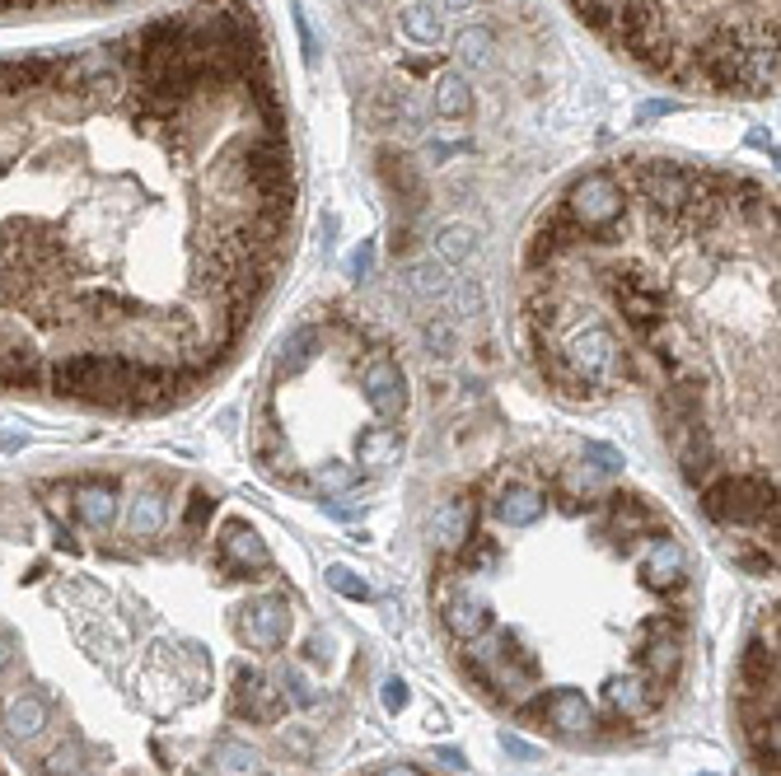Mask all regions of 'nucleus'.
<instances>
[{
    "instance_id": "f257e3e1",
    "label": "nucleus",
    "mask_w": 781,
    "mask_h": 776,
    "mask_svg": "<svg viewBox=\"0 0 781 776\" xmlns=\"http://www.w3.org/2000/svg\"><path fill=\"white\" fill-rule=\"evenodd\" d=\"M296 159L258 10L0 56V389L71 355L202 380L290 248Z\"/></svg>"
},
{
    "instance_id": "f03ea898",
    "label": "nucleus",
    "mask_w": 781,
    "mask_h": 776,
    "mask_svg": "<svg viewBox=\"0 0 781 776\" xmlns=\"http://www.w3.org/2000/svg\"><path fill=\"white\" fill-rule=\"evenodd\" d=\"M613 52L678 89H777V0H571Z\"/></svg>"
},
{
    "instance_id": "7ed1b4c3",
    "label": "nucleus",
    "mask_w": 781,
    "mask_h": 776,
    "mask_svg": "<svg viewBox=\"0 0 781 776\" xmlns=\"http://www.w3.org/2000/svg\"><path fill=\"white\" fill-rule=\"evenodd\" d=\"M468 673L486 692H524L538 679V660L505 631H482L478 641H468Z\"/></svg>"
},
{
    "instance_id": "20e7f679",
    "label": "nucleus",
    "mask_w": 781,
    "mask_h": 776,
    "mask_svg": "<svg viewBox=\"0 0 781 776\" xmlns=\"http://www.w3.org/2000/svg\"><path fill=\"white\" fill-rule=\"evenodd\" d=\"M440 623L454 641H478V636L492 627V599H486V585L473 581V571H463L459 581H449L440 589Z\"/></svg>"
},
{
    "instance_id": "39448f33",
    "label": "nucleus",
    "mask_w": 781,
    "mask_h": 776,
    "mask_svg": "<svg viewBox=\"0 0 781 776\" xmlns=\"http://www.w3.org/2000/svg\"><path fill=\"white\" fill-rule=\"evenodd\" d=\"M234 631H239L253 650H277V646H286V636H290V604L281 599V594L253 599L248 608H239Z\"/></svg>"
},
{
    "instance_id": "423d86ee",
    "label": "nucleus",
    "mask_w": 781,
    "mask_h": 776,
    "mask_svg": "<svg viewBox=\"0 0 781 776\" xmlns=\"http://www.w3.org/2000/svg\"><path fill=\"white\" fill-rule=\"evenodd\" d=\"M683 665V623L678 618H665V623H655L651 636H646V646H641V669H646V679L665 688L674 673Z\"/></svg>"
},
{
    "instance_id": "0eeeda50",
    "label": "nucleus",
    "mask_w": 781,
    "mask_h": 776,
    "mask_svg": "<svg viewBox=\"0 0 781 776\" xmlns=\"http://www.w3.org/2000/svg\"><path fill=\"white\" fill-rule=\"evenodd\" d=\"M538 711L557 734H566V740H585V734H595V725H599L595 706L585 702V692H576V688H557L553 698L538 702Z\"/></svg>"
},
{
    "instance_id": "6e6552de",
    "label": "nucleus",
    "mask_w": 781,
    "mask_h": 776,
    "mask_svg": "<svg viewBox=\"0 0 781 776\" xmlns=\"http://www.w3.org/2000/svg\"><path fill=\"white\" fill-rule=\"evenodd\" d=\"M361 389H365V403L375 407L379 416H398V412H403V403H407L403 370H398V361H388V355H375V361L365 365V374H361Z\"/></svg>"
},
{
    "instance_id": "1a4fd4ad",
    "label": "nucleus",
    "mask_w": 781,
    "mask_h": 776,
    "mask_svg": "<svg viewBox=\"0 0 781 776\" xmlns=\"http://www.w3.org/2000/svg\"><path fill=\"white\" fill-rule=\"evenodd\" d=\"M216 548H221V566L225 571H271V552L248 524H225Z\"/></svg>"
},
{
    "instance_id": "9d476101",
    "label": "nucleus",
    "mask_w": 781,
    "mask_h": 776,
    "mask_svg": "<svg viewBox=\"0 0 781 776\" xmlns=\"http://www.w3.org/2000/svg\"><path fill=\"white\" fill-rule=\"evenodd\" d=\"M229 706L248 715V721H277V711H281V698H277V688H267V679L258 669H239V679H234V698Z\"/></svg>"
},
{
    "instance_id": "9b49d317",
    "label": "nucleus",
    "mask_w": 781,
    "mask_h": 776,
    "mask_svg": "<svg viewBox=\"0 0 781 776\" xmlns=\"http://www.w3.org/2000/svg\"><path fill=\"white\" fill-rule=\"evenodd\" d=\"M646 581L665 594L688 585V556H683V548L674 539H651L646 543Z\"/></svg>"
},
{
    "instance_id": "f8f14e48",
    "label": "nucleus",
    "mask_w": 781,
    "mask_h": 776,
    "mask_svg": "<svg viewBox=\"0 0 781 776\" xmlns=\"http://www.w3.org/2000/svg\"><path fill=\"white\" fill-rule=\"evenodd\" d=\"M543 510H548V496L529 482H505L501 496H496V514L511 529H534L543 520Z\"/></svg>"
},
{
    "instance_id": "ddd939ff",
    "label": "nucleus",
    "mask_w": 781,
    "mask_h": 776,
    "mask_svg": "<svg viewBox=\"0 0 781 776\" xmlns=\"http://www.w3.org/2000/svg\"><path fill=\"white\" fill-rule=\"evenodd\" d=\"M660 698H665V688L651 683V679H618L609 688V706L618 721H646V715L660 706Z\"/></svg>"
},
{
    "instance_id": "4468645a",
    "label": "nucleus",
    "mask_w": 781,
    "mask_h": 776,
    "mask_svg": "<svg viewBox=\"0 0 781 776\" xmlns=\"http://www.w3.org/2000/svg\"><path fill=\"white\" fill-rule=\"evenodd\" d=\"M0 725H6L14 740H38L47 725V702L38 698V692H14V698H6V706H0Z\"/></svg>"
},
{
    "instance_id": "2eb2a0df",
    "label": "nucleus",
    "mask_w": 781,
    "mask_h": 776,
    "mask_svg": "<svg viewBox=\"0 0 781 776\" xmlns=\"http://www.w3.org/2000/svg\"><path fill=\"white\" fill-rule=\"evenodd\" d=\"M407 290H413L421 305L445 309L449 290H454V267H445L440 257H426V263H417L413 272H407Z\"/></svg>"
},
{
    "instance_id": "dca6fc26",
    "label": "nucleus",
    "mask_w": 781,
    "mask_h": 776,
    "mask_svg": "<svg viewBox=\"0 0 781 776\" xmlns=\"http://www.w3.org/2000/svg\"><path fill=\"white\" fill-rule=\"evenodd\" d=\"M473 524H478V506L468 501V496H454V501H445L436 510V539L445 548H463L473 543Z\"/></svg>"
},
{
    "instance_id": "f3484780",
    "label": "nucleus",
    "mask_w": 781,
    "mask_h": 776,
    "mask_svg": "<svg viewBox=\"0 0 781 776\" xmlns=\"http://www.w3.org/2000/svg\"><path fill=\"white\" fill-rule=\"evenodd\" d=\"M603 506H609V520H613V529L622 533V539H641V533L655 524V510L641 501V496H622V491H618V496H609Z\"/></svg>"
},
{
    "instance_id": "a211bd4d",
    "label": "nucleus",
    "mask_w": 781,
    "mask_h": 776,
    "mask_svg": "<svg viewBox=\"0 0 781 776\" xmlns=\"http://www.w3.org/2000/svg\"><path fill=\"white\" fill-rule=\"evenodd\" d=\"M436 117H445V123H463V117H473V89H468L463 75H440Z\"/></svg>"
},
{
    "instance_id": "6ab92c4d",
    "label": "nucleus",
    "mask_w": 781,
    "mask_h": 776,
    "mask_svg": "<svg viewBox=\"0 0 781 776\" xmlns=\"http://www.w3.org/2000/svg\"><path fill=\"white\" fill-rule=\"evenodd\" d=\"M436 257L445 267H463V263H473L478 257V234H473V225H445L440 230V238H436Z\"/></svg>"
},
{
    "instance_id": "aec40b11",
    "label": "nucleus",
    "mask_w": 781,
    "mask_h": 776,
    "mask_svg": "<svg viewBox=\"0 0 781 776\" xmlns=\"http://www.w3.org/2000/svg\"><path fill=\"white\" fill-rule=\"evenodd\" d=\"M398 24H403V33L413 38V43H421V47H436L440 43V33H445V24H440V14L426 6V0H417V6H407L403 14H398Z\"/></svg>"
},
{
    "instance_id": "412c9836",
    "label": "nucleus",
    "mask_w": 781,
    "mask_h": 776,
    "mask_svg": "<svg viewBox=\"0 0 781 776\" xmlns=\"http://www.w3.org/2000/svg\"><path fill=\"white\" fill-rule=\"evenodd\" d=\"M75 510H81V520L89 524V529H113V520H117V496H113V487H85L81 491V501H75Z\"/></svg>"
},
{
    "instance_id": "4be33fe9",
    "label": "nucleus",
    "mask_w": 781,
    "mask_h": 776,
    "mask_svg": "<svg viewBox=\"0 0 781 776\" xmlns=\"http://www.w3.org/2000/svg\"><path fill=\"white\" fill-rule=\"evenodd\" d=\"M398 430L394 426H375V430H361V464L365 468H384V464H394L398 459Z\"/></svg>"
},
{
    "instance_id": "5701e85b",
    "label": "nucleus",
    "mask_w": 781,
    "mask_h": 776,
    "mask_svg": "<svg viewBox=\"0 0 781 776\" xmlns=\"http://www.w3.org/2000/svg\"><path fill=\"white\" fill-rule=\"evenodd\" d=\"M319 347H323V332L319 328H296V332H290L286 337V355H281V370L286 374H300L309 361H314V355H319Z\"/></svg>"
},
{
    "instance_id": "b1692460",
    "label": "nucleus",
    "mask_w": 781,
    "mask_h": 776,
    "mask_svg": "<svg viewBox=\"0 0 781 776\" xmlns=\"http://www.w3.org/2000/svg\"><path fill=\"white\" fill-rule=\"evenodd\" d=\"M216 763L225 776H258V753L239 740H216Z\"/></svg>"
},
{
    "instance_id": "393cba45",
    "label": "nucleus",
    "mask_w": 781,
    "mask_h": 776,
    "mask_svg": "<svg viewBox=\"0 0 781 776\" xmlns=\"http://www.w3.org/2000/svg\"><path fill=\"white\" fill-rule=\"evenodd\" d=\"M160 524H164V501H160V496H141V501H131V514H127L131 539H150V533H160Z\"/></svg>"
},
{
    "instance_id": "a878e982",
    "label": "nucleus",
    "mask_w": 781,
    "mask_h": 776,
    "mask_svg": "<svg viewBox=\"0 0 781 776\" xmlns=\"http://www.w3.org/2000/svg\"><path fill=\"white\" fill-rule=\"evenodd\" d=\"M421 342L431 347V355H445V361L459 351V332H454V323H449V313L426 318V323H421Z\"/></svg>"
},
{
    "instance_id": "bb28decb",
    "label": "nucleus",
    "mask_w": 781,
    "mask_h": 776,
    "mask_svg": "<svg viewBox=\"0 0 781 776\" xmlns=\"http://www.w3.org/2000/svg\"><path fill=\"white\" fill-rule=\"evenodd\" d=\"M323 581H328V589H333V594H342V599H356V604L370 599V585H365L351 566H328V571H323Z\"/></svg>"
},
{
    "instance_id": "cd10ccee",
    "label": "nucleus",
    "mask_w": 781,
    "mask_h": 776,
    "mask_svg": "<svg viewBox=\"0 0 781 776\" xmlns=\"http://www.w3.org/2000/svg\"><path fill=\"white\" fill-rule=\"evenodd\" d=\"M81 767H85V753H81V744H75V740H66L62 748H52L47 763H43L47 776H81Z\"/></svg>"
},
{
    "instance_id": "c85d7f7f",
    "label": "nucleus",
    "mask_w": 781,
    "mask_h": 776,
    "mask_svg": "<svg viewBox=\"0 0 781 776\" xmlns=\"http://www.w3.org/2000/svg\"><path fill=\"white\" fill-rule=\"evenodd\" d=\"M62 6H127V0H0V14H33V10H62Z\"/></svg>"
},
{
    "instance_id": "c756f323",
    "label": "nucleus",
    "mask_w": 781,
    "mask_h": 776,
    "mask_svg": "<svg viewBox=\"0 0 781 776\" xmlns=\"http://www.w3.org/2000/svg\"><path fill=\"white\" fill-rule=\"evenodd\" d=\"M459 56H463V62L468 66H492V33H486V29H473V33H463L459 38Z\"/></svg>"
},
{
    "instance_id": "7c9ffc66",
    "label": "nucleus",
    "mask_w": 781,
    "mask_h": 776,
    "mask_svg": "<svg viewBox=\"0 0 781 776\" xmlns=\"http://www.w3.org/2000/svg\"><path fill=\"white\" fill-rule=\"evenodd\" d=\"M281 688H286V698H290V702H296V706H304V711H309V706H314V702H319V692H314V688H309V679H304V673H300V669H286V679H281Z\"/></svg>"
},
{
    "instance_id": "2f4dec72",
    "label": "nucleus",
    "mask_w": 781,
    "mask_h": 776,
    "mask_svg": "<svg viewBox=\"0 0 781 776\" xmlns=\"http://www.w3.org/2000/svg\"><path fill=\"white\" fill-rule=\"evenodd\" d=\"M314 487H319V491H346V487H356V468H346V464L323 468V472L314 477Z\"/></svg>"
},
{
    "instance_id": "473e14b6",
    "label": "nucleus",
    "mask_w": 781,
    "mask_h": 776,
    "mask_svg": "<svg viewBox=\"0 0 781 776\" xmlns=\"http://www.w3.org/2000/svg\"><path fill=\"white\" fill-rule=\"evenodd\" d=\"M585 459H595L599 472H618L622 468V454L609 449V445H585Z\"/></svg>"
},
{
    "instance_id": "72a5a7b5",
    "label": "nucleus",
    "mask_w": 781,
    "mask_h": 776,
    "mask_svg": "<svg viewBox=\"0 0 781 776\" xmlns=\"http://www.w3.org/2000/svg\"><path fill=\"white\" fill-rule=\"evenodd\" d=\"M211 510H216V501L197 491V496H192V506H188V514H183V524H188V529H202V524L211 520Z\"/></svg>"
},
{
    "instance_id": "f704fd0d",
    "label": "nucleus",
    "mask_w": 781,
    "mask_h": 776,
    "mask_svg": "<svg viewBox=\"0 0 781 776\" xmlns=\"http://www.w3.org/2000/svg\"><path fill=\"white\" fill-rule=\"evenodd\" d=\"M407 698H413V692H407L403 679H388V683H384V711H388V715H398V711L407 706Z\"/></svg>"
},
{
    "instance_id": "c9c22d12",
    "label": "nucleus",
    "mask_w": 781,
    "mask_h": 776,
    "mask_svg": "<svg viewBox=\"0 0 781 776\" xmlns=\"http://www.w3.org/2000/svg\"><path fill=\"white\" fill-rule=\"evenodd\" d=\"M501 748H505V753H515V758H524V763H534V758H538V748H529V744L520 740V734H501Z\"/></svg>"
},
{
    "instance_id": "e433bc0d",
    "label": "nucleus",
    "mask_w": 781,
    "mask_h": 776,
    "mask_svg": "<svg viewBox=\"0 0 781 776\" xmlns=\"http://www.w3.org/2000/svg\"><path fill=\"white\" fill-rule=\"evenodd\" d=\"M14 665V641H10V636H0V673H6Z\"/></svg>"
},
{
    "instance_id": "4c0bfd02",
    "label": "nucleus",
    "mask_w": 781,
    "mask_h": 776,
    "mask_svg": "<svg viewBox=\"0 0 781 776\" xmlns=\"http://www.w3.org/2000/svg\"><path fill=\"white\" fill-rule=\"evenodd\" d=\"M375 776H421V772L407 767V763H394V767H384V772H375Z\"/></svg>"
},
{
    "instance_id": "58836bf2",
    "label": "nucleus",
    "mask_w": 781,
    "mask_h": 776,
    "mask_svg": "<svg viewBox=\"0 0 781 776\" xmlns=\"http://www.w3.org/2000/svg\"><path fill=\"white\" fill-rule=\"evenodd\" d=\"M440 763H449V767H463V753H459V748H440Z\"/></svg>"
},
{
    "instance_id": "ea45409f",
    "label": "nucleus",
    "mask_w": 781,
    "mask_h": 776,
    "mask_svg": "<svg viewBox=\"0 0 781 776\" xmlns=\"http://www.w3.org/2000/svg\"><path fill=\"white\" fill-rule=\"evenodd\" d=\"M445 6H454V10H463V6H473V0H445Z\"/></svg>"
},
{
    "instance_id": "a19ab883",
    "label": "nucleus",
    "mask_w": 781,
    "mask_h": 776,
    "mask_svg": "<svg viewBox=\"0 0 781 776\" xmlns=\"http://www.w3.org/2000/svg\"><path fill=\"white\" fill-rule=\"evenodd\" d=\"M188 776H202V772H188Z\"/></svg>"
},
{
    "instance_id": "79ce46f5",
    "label": "nucleus",
    "mask_w": 781,
    "mask_h": 776,
    "mask_svg": "<svg viewBox=\"0 0 781 776\" xmlns=\"http://www.w3.org/2000/svg\"><path fill=\"white\" fill-rule=\"evenodd\" d=\"M702 776H712V772H702Z\"/></svg>"
}]
</instances>
